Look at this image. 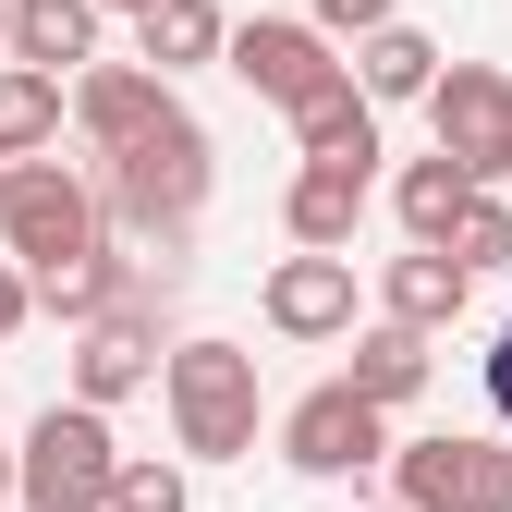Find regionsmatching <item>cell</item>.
<instances>
[{
  "mask_svg": "<svg viewBox=\"0 0 512 512\" xmlns=\"http://www.w3.org/2000/svg\"><path fill=\"white\" fill-rule=\"evenodd\" d=\"M378 305H391L403 330H427V342H439V330H452V317L476 305V269H464L452 244H403L391 269H378Z\"/></svg>",
  "mask_w": 512,
  "mask_h": 512,
  "instance_id": "cell-12",
  "label": "cell"
},
{
  "mask_svg": "<svg viewBox=\"0 0 512 512\" xmlns=\"http://www.w3.org/2000/svg\"><path fill=\"white\" fill-rule=\"evenodd\" d=\"M0 244L13 269H61V256H98L110 244V196L74 171V159H0Z\"/></svg>",
  "mask_w": 512,
  "mask_h": 512,
  "instance_id": "cell-2",
  "label": "cell"
},
{
  "mask_svg": "<svg viewBox=\"0 0 512 512\" xmlns=\"http://www.w3.org/2000/svg\"><path fill=\"white\" fill-rule=\"evenodd\" d=\"M354 220H366V171L305 159V171H293V196H281V232H293V244H354Z\"/></svg>",
  "mask_w": 512,
  "mask_h": 512,
  "instance_id": "cell-15",
  "label": "cell"
},
{
  "mask_svg": "<svg viewBox=\"0 0 512 512\" xmlns=\"http://www.w3.org/2000/svg\"><path fill=\"white\" fill-rule=\"evenodd\" d=\"M98 13H147V0H98Z\"/></svg>",
  "mask_w": 512,
  "mask_h": 512,
  "instance_id": "cell-26",
  "label": "cell"
},
{
  "mask_svg": "<svg viewBox=\"0 0 512 512\" xmlns=\"http://www.w3.org/2000/svg\"><path fill=\"white\" fill-rule=\"evenodd\" d=\"M391 500H415V512H512V439H464V427L391 439Z\"/></svg>",
  "mask_w": 512,
  "mask_h": 512,
  "instance_id": "cell-5",
  "label": "cell"
},
{
  "mask_svg": "<svg viewBox=\"0 0 512 512\" xmlns=\"http://www.w3.org/2000/svg\"><path fill=\"white\" fill-rule=\"evenodd\" d=\"M122 488V439H110V403H49L25 427V464H13V500L25 512H110Z\"/></svg>",
  "mask_w": 512,
  "mask_h": 512,
  "instance_id": "cell-3",
  "label": "cell"
},
{
  "mask_svg": "<svg viewBox=\"0 0 512 512\" xmlns=\"http://www.w3.org/2000/svg\"><path fill=\"white\" fill-rule=\"evenodd\" d=\"M159 305L171 293H135V305H110V317H86L74 330V403H135V391H159Z\"/></svg>",
  "mask_w": 512,
  "mask_h": 512,
  "instance_id": "cell-7",
  "label": "cell"
},
{
  "mask_svg": "<svg viewBox=\"0 0 512 512\" xmlns=\"http://www.w3.org/2000/svg\"><path fill=\"white\" fill-rule=\"evenodd\" d=\"M0 37H13V0H0Z\"/></svg>",
  "mask_w": 512,
  "mask_h": 512,
  "instance_id": "cell-28",
  "label": "cell"
},
{
  "mask_svg": "<svg viewBox=\"0 0 512 512\" xmlns=\"http://www.w3.org/2000/svg\"><path fill=\"white\" fill-rule=\"evenodd\" d=\"M427 135L452 147L476 183L512 171V74H488V61H452V74L427 86Z\"/></svg>",
  "mask_w": 512,
  "mask_h": 512,
  "instance_id": "cell-8",
  "label": "cell"
},
{
  "mask_svg": "<svg viewBox=\"0 0 512 512\" xmlns=\"http://www.w3.org/2000/svg\"><path fill=\"white\" fill-rule=\"evenodd\" d=\"M391 208H403V232H415V244H452V220L476 208V171L439 147V159H415V171L391 183Z\"/></svg>",
  "mask_w": 512,
  "mask_h": 512,
  "instance_id": "cell-20",
  "label": "cell"
},
{
  "mask_svg": "<svg viewBox=\"0 0 512 512\" xmlns=\"http://www.w3.org/2000/svg\"><path fill=\"white\" fill-rule=\"evenodd\" d=\"M208 183H220V147L196 110L147 122L135 147L98 159V196H110V232H135V256L159 281H183V256H196V220H208Z\"/></svg>",
  "mask_w": 512,
  "mask_h": 512,
  "instance_id": "cell-1",
  "label": "cell"
},
{
  "mask_svg": "<svg viewBox=\"0 0 512 512\" xmlns=\"http://www.w3.org/2000/svg\"><path fill=\"white\" fill-rule=\"evenodd\" d=\"M61 122H74V74L0 61V159H37V147H61Z\"/></svg>",
  "mask_w": 512,
  "mask_h": 512,
  "instance_id": "cell-13",
  "label": "cell"
},
{
  "mask_svg": "<svg viewBox=\"0 0 512 512\" xmlns=\"http://www.w3.org/2000/svg\"><path fill=\"white\" fill-rule=\"evenodd\" d=\"M135 37H147V61H159V74H196V61H220V49H232L220 0H147V13H135Z\"/></svg>",
  "mask_w": 512,
  "mask_h": 512,
  "instance_id": "cell-19",
  "label": "cell"
},
{
  "mask_svg": "<svg viewBox=\"0 0 512 512\" xmlns=\"http://www.w3.org/2000/svg\"><path fill=\"white\" fill-rule=\"evenodd\" d=\"M281 464H305V476H366V464H391V403H366L354 378L305 391V403L281 415Z\"/></svg>",
  "mask_w": 512,
  "mask_h": 512,
  "instance_id": "cell-6",
  "label": "cell"
},
{
  "mask_svg": "<svg viewBox=\"0 0 512 512\" xmlns=\"http://www.w3.org/2000/svg\"><path fill=\"white\" fill-rule=\"evenodd\" d=\"M13 464H25V439H0V500H13Z\"/></svg>",
  "mask_w": 512,
  "mask_h": 512,
  "instance_id": "cell-25",
  "label": "cell"
},
{
  "mask_svg": "<svg viewBox=\"0 0 512 512\" xmlns=\"http://www.w3.org/2000/svg\"><path fill=\"white\" fill-rule=\"evenodd\" d=\"M232 86L244 98H269V110H305V98H330L342 86V61H330V25H232Z\"/></svg>",
  "mask_w": 512,
  "mask_h": 512,
  "instance_id": "cell-9",
  "label": "cell"
},
{
  "mask_svg": "<svg viewBox=\"0 0 512 512\" xmlns=\"http://www.w3.org/2000/svg\"><path fill=\"white\" fill-rule=\"evenodd\" d=\"M366 512H415V500H366Z\"/></svg>",
  "mask_w": 512,
  "mask_h": 512,
  "instance_id": "cell-27",
  "label": "cell"
},
{
  "mask_svg": "<svg viewBox=\"0 0 512 512\" xmlns=\"http://www.w3.org/2000/svg\"><path fill=\"white\" fill-rule=\"evenodd\" d=\"M293 147H305V159H342V171H378V98L342 74L330 98H305V110H293Z\"/></svg>",
  "mask_w": 512,
  "mask_h": 512,
  "instance_id": "cell-16",
  "label": "cell"
},
{
  "mask_svg": "<svg viewBox=\"0 0 512 512\" xmlns=\"http://www.w3.org/2000/svg\"><path fill=\"white\" fill-rule=\"evenodd\" d=\"M0 512H25V500H0Z\"/></svg>",
  "mask_w": 512,
  "mask_h": 512,
  "instance_id": "cell-29",
  "label": "cell"
},
{
  "mask_svg": "<svg viewBox=\"0 0 512 512\" xmlns=\"http://www.w3.org/2000/svg\"><path fill=\"white\" fill-rule=\"evenodd\" d=\"M342 378H354L366 403H391V415H403V403L427 391V330H403V317H378V330H354V366H342Z\"/></svg>",
  "mask_w": 512,
  "mask_h": 512,
  "instance_id": "cell-17",
  "label": "cell"
},
{
  "mask_svg": "<svg viewBox=\"0 0 512 512\" xmlns=\"http://www.w3.org/2000/svg\"><path fill=\"white\" fill-rule=\"evenodd\" d=\"M183 98H171V74H159V61H86V74H74V135L110 159V147H135L147 135V122H171Z\"/></svg>",
  "mask_w": 512,
  "mask_h": 512,
  "instance_id": "cell-11",
  "label": "cell"
},
{
  "mask_svg": "<svg viewBox=\"0 0 512 512\" xmlns=\"http://www.w3.org/2000/svg\"><path fill=\"white\" fill-rule=\"evenodd\" d=\"M0 49L37 61V74H86L98 61V0H13V37Z\"/></svg>",
  "mask_w": 512,
  "mask_h": 512,
  "instance_id": "cell-14",
  "label": "cell"
},
{
  "mask_svg": "<svg viewBox=\"0 0 512 512\" xmlns=\"http://www.w3.org/2000/svg\"><path fill=\"white\" fill-rule=\"evenodd\" d=\"M488 403H500V427H512V330H500V354H488Z\"/></svg>",
  "mask_w": 512,
  "mask_h": 512,
  "instance_id": "cell-24",
  "label": "cell"
},
{
  "mask_svg": "<svg viewBox=\"0 0 512 512\" xmlns=\"http://www.w3.org/2000/svg\"><path fill=\"white\" fill-rule=\"evenodd\" d=\"M452 256H464V269H512V208L488 196V183H476V208L452 220Z\"/></svg>",
  "mask_w": 512,
  "mask_h": 512,
  "instance_id": "cell-21",
  "label": "cell"
},
{
  "mask_svg": "<svg viewBox=\"0 0 512 512\" xmlns=\"http://www.w3.org/2000/svg\"><path fill=\"white\" fill-rule=\"evenodd\" d=\"M317 25H330V37H378V25H391V0H317Z\"/></svg>",
  "mask_w": 512,
  "mask_h": 512,
  "instance_id": "cell-23",
  "label": "cell"
},
{
  "mask_svg": "<svg viewBox=\"0 0 512 512\" xmlns=\"http://www.w3.org/2000/svg\"><path fill=\"white\" fill-rule=\"evenodd\" d=\"M196 488H183V464H147V452H122V488H110V512H183Z\"/></svg>",
  "mask_w": 512,
  "mask_h": 512,
  "instance_id": "cell-22",
  "label": "cell"
},
{
  "mask_svg": "<svg viewBox=\"0 0 512 512\" xmlns=\"http://www.w3.org/2000/svg\"><path fill=\"white\" fill-rule=\"evenodd\" d=\"M354 86H366L378 110H391V98H427V86H439V37H415V25L391 13L378 37H354Z\"/></svg>",
  "mask_w": 512,
  "mask_h": 512,
  "instance_id": "cell-18",
  "label": "cell"
},
{
  "mask_svg": "<svg viewBox=\"0 0 512 512\" xmlns=\"http://www.w3.org/2000/svg\"><path fill=\"white\" fill-rule=\"evenodd\" d=\"M269 330L281 342H354V244H293L269 269Z\"/></svg>",
  "mask_w": 512,
  "mask_h": 512,
  "instance_id": "cell-10",
  "label": "cell"
},
{
  "mask_svg": "<svg viewBox=\"0 0 512 512\" xmlns=\"http://www.w3.org/2000/svg\"><path fill=\"white\" fill-rule=\"evenodd\" d=\"M159 391H171V427H183L196 464H244L256 452V354L244 342H171Z\"/></svg>",
  "mask_w": 512,
  "mask_h": 512,
  "instance_id": "cell-4",
  "label": "cell"
}]
</instances>
